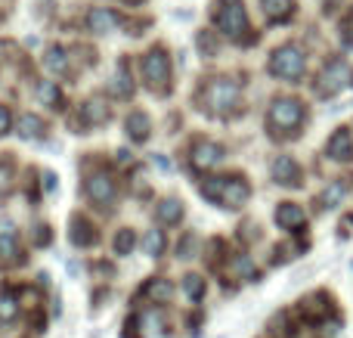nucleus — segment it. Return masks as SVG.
<instances>
[{
  "mask_svg": "<svg viewBox=\"0 0 353 338\" xmlns=\"http://www.w3.org/2000/svg\"><path fill=\"white\" fill-rule=\"evenodd\" d=\"M304 68H307V56L301 53V47H294V43L279 47L273 53V59H270V72L282 81H298L301 74H304Z\"/></svg>",
  "mask_w": 353,
  "mask_h": 338,
  "instance_id": "obj_5",
  "label": "nucleus"
},
{
  "mask_svg": "<svg viewBox=\"0 0 353 338\" xmlns=\"http://www.w3.org/2000/svg\"><path fill=\"white\" fill-rule=\"evenodd\" d=\"M220 159H223V146L214 140H195L189 146V161H192L195 171H211Z\"/></svg>",
  "mask_w": 353,
  "mask_h": 338,
  "instance_id": "obj_8",
  "label": "nucleus"
},
{
  "mask_svg": "<svg viewBox=\"0 0 353 338\" xmlns=\"http://www.w3.org/2000/svg\"><path fill=\"white\" fill-rule=\"evenodd\" d=\"M261 3H263V16L270 22H285L294 12V0H261Z\"/></svg>",
  "mask_w": 353,
  "mask_h": 338,
  "instance_id": "obj_16",
  "label": "nucleus"
},
{
  "mask_svg": "<svg viewBox=\"0 0 353 338\" xmlns=\"http://www.w3.org/2000/svg\"><path fill=\"white\" fill-rule=\"evenodd\" d=\"M276 223H279L282 230H301L307 223V215L301 205H292V202H282L279 208H276Z\"/></svg>",
  "mask_w": 353,
  "mask_h": 338,
  "instance_id": "obj_12",
  "label": "nucleus"
},
{
  "mask_svg": "<svg viewBox=\"0 0 353 338\" xmlns=\"http://www.w3.org/2000/svg\"><path fill=\"white\" fill-rule=\"evenodd\" d=\"M87 25H90V31H97V34H109V31H115L118 25H121V19L115 16L112 10H90V16H87Z\"/></svg>",
  "mask_w": 353,
  "mask_h": 338,
  "instance_id": "obj_14",
  "label": "nucleus"
},
{
  "mask_svg": "<svg viewBox=\"0 0 353 338\" xmlns=\"http://www.w3.org/2000/svg\"><path fill=\"white\" fill-rule=\"evenodd\" d=\"M189 248H195V239H192V236H186V239L180 242V258H192V255H189Z\"/></svg>",
  "mask_w": 353,
  "mask_h": 338,
  "instance_id": "obj_35",
  "label": "nucleus"
},
{
  "mask_svg": "<svg viewBox=\"0 0 353 338\" xmlns=\"http://www.w3.org/2000/svg\"><path fill=\"white\" fill-rule=\"evenodd\" d=\"M105 118H109V109H105L99 99H90V103H84V121L90 124H103Z\"/></svg>",
  "mask_w": 353,
  "mask_h": 338,
  "instance_id": "obj_25",
  "label": "nucleus"
},
{
  "mask_svg": "<svg viewBox=\"0 0 353 338\" xmlns=\"http://www.w3.org/2000/svg\"><path fill=\"white\" fill-rule=\"evenodd\" d=\"M37 97H41L43 103H50L53 109H59V90L53 87V81H43V84L37 87Z\"/></svg>",
  "mask_w": 353,
  "mask_h": 338,
  "instance_id": "obj_28",
  "label": "nucleus"
},
{
  "mask_svg": "<svg viewBox=\"0 0 353 338\" xmlns=\"http://www.w3.org/2000/svg\"><path fill=\"white\" fill-rule=\"evenodd\" d=\"M325 301H329L325 295H313V298H307L304 308H301V310H304V314L310 317V320H323V317L332 310V304H325Z\"/></svg>",
  "mask_w": 353,
  "mask_h": 338,
  "instance_id": "obj_22",
  "label": "nucleus"
},
{
  "mask_svg": "<svg viewBox=\"0 0 353 338\" xmlns=\"http://www.w3.org/2000/svg\"><path fill=\"white\" fill-rule=\"evenodd\" d=\"M350 78H353V72H350L347 62H344V59H332L329 66L323 68V74H319V84H316L319 97H335V93H341L344 87L350 84Z\"/></svg>",
  "mask_w": 353,
  "mask_h": 338,
  "instance_id": "obj_7",
  "label": "nucleus"
},
{
  "mask_svg": "<svg viewBox=\"0 0 353 338\" xmlns=\"http://www.w3.org/2000/svg\"><path fill=\"white\" fill-rule=\"evenodd\" d=\"M22 258L19 252V239L12 236V227L6 221H0V264H12V261Z\"/></svg>",
  "mask_w": 353,
  "mask_h": 338,
  "instance_id": "obj_13",
  "label": "nucleus"
},
{
  "mask_svg": "<svg viewBox=\"0 0 353 338\" xmlns=\"http://www.w3.org/2000/svg\"><path fill=\"white\" fill-rule=\"evenodd\" d=\"M143 248H146V255L159 258L161 248H165V233H161V230H149V233L143 236Z\"/></svg>",
  "mask_w": 353,
  "mask_h": 338,
  "instance_id": "obj_26",
  "label": "nucleus"
},
{
  "mask_svg": "<svg viewBox=\"0 0 353 338\" xmlns=\"http://www.w3.org/2000/svg\"><path fill=\"white\" fill-rule=\"evenodd\" d=\"M239 99H242V90L230 78H211L199 93V103L211 115H232L239 109Z\"/></svg>",
  "mask_w": 353,
  "mask_h": 338,
  "instance_id": "obj_1",
  "label": "nucleus"
},
{
  "mask_svg": "<svg viewBox=\"0 0 353 338\" xmlns=\"http://www.w3.org/2000/svg\"><path fill=\"white\" fill-rule=\"evenodd\" d=\"M134 242H137L134 230H121V233L115 236V252H118V255H128L130 248H134Z\"/></svg>",
  "mask_w": 353,
  "mask_h": 338,
  "instance_id": "obj_29",
  "label": "nucleus"
},
{
  "mask_svg": "<svg viewBox=\"0 0 353 338\" xmlns=\"http://www.w3.org/2000/svg\"><path fill=\"white\" fill-rule=\"evenodd\" d=\"M68 239H72L74 246L84 248V246H90V242L97 239V230L87 223L84 215H74V217H72V227H68Z\"/></svg>",
  "mask_w": 353,
  "mask_h": 338,
  "instance_id": "obj_15",
  "label": "nucleus"
},
{
  "mask_svg": "<svg viewBox=\"0 0 353 338\" xmlns=\"http://www.w3.org/2000/svg\"><path fill=\"white\" fill-rule=\"evenodd\" d=\"M159 221L168 223V227H171V223H180L183 221V205L176 202V199H168V202H161L159 205Z\"/></svg>",
  "mask_w": 353,
  "mask_h": 338,
  "instance_id": "obj_23",
  "label": "nucleus"
},
{
  "mask_svg": "<svg viewBox=\"0 0 353 338\" xmlns=\"http://www.w3.org/2000/svg\"><path fill=\"white\" fill-rule=\"evenodd\" d=\"M10 190H12V165L0 159V199H3Z\"/></svg>",
  "mask_w": 353,
  "mask_h": 338,
  "instance_id": "obj_30",
  "label": "nucleus"
},
{
  "mask_svg": "<svg viewBox=\"0 0 353 338\" xmlns=\"http://www.w3.org/2000/svg\"><path fill=\"white\" fill-rule=\"evenodd\" d=\"M273 180L279 186H301V165L292 155H279L273 161Z\"/></svg>",
  "mask_w": 353,
  "mask_h": 338,
  "instance_id": "obj_10",
  "label": "nucleus"
},
{
  "mask_svg": "<svg viewBox=\"0 0 353 338\" xmlns=\"http://www.w3.org/2000/svg\"><path fill=\"white\" fill-rule=\"evenodd\" d=\"M10 130V112H6V106H0V137Z\"/></svg>",
  "mask_w": 353,
  "mask_h": 338,
  "instance_id": "obj_34",
  "label": "nucleus"
},
{
  "mask_svg": "<svg viewBox=\"0 0 353 338\" xmlns=\"http://www.w3.org/2000/svg\"><path fill=\"white\" fill-rule=\"evenodd\" d=\"M232 267H236V273H239V277H254V264H251V258H248V255H239V258H236V264H232Z\"/></svg>",
  "mask_w": 353,
  "mask_h": 338,
  "instance_id": "obj_32",
  "label": "nucleus"
},
{
  "mask_svg": "<svg viewBox=\"0 0 353 338\" xmlns=\"http://www.w3.org/2000/svg\"><path fill=\"white\" fill-rule=\"evenodd\" d=\"M47 66L53 68V72H68V56L62 47H50L47 50Z\"/></svg>",
  "mask_w": 353,
  "mask_h": 338,
  "instance_id": "obj_27",
  "label": "nucleus"
},
{
  "mask_svg": "<svg viewBox=\"0 0 353 338\" xmlns=\"http://www.w3.org/2000/svg\"><path fill=\"white\" fill-rule=\"evenodd\" d=\"M344 192H347V183H344V180H335V183H332L329 190L323 192V199H319V205H323V208H335V205L344 199Z\"/></svg>",
  "mask_w": 353,
  "mask_h": 338,
  "instance_id": "obj_24",
  "label": "nucleus"
},
{
  "mask_svg": "<svg viewBox=\"0 0 353 338\" xmlns=\"http://www.w3.org/2000/svg\"><path fill=\"white\" fill-rule=\"evenodd\" d=\"M171 292L174 289H171V283H168V279H152V283L143 289V295H146L152 304H165L168 298H171Z\"/></svg>",
  "mask_w": 353,
  "mask_h": 338,
  "instance_id": "obj_19",
  "label": "nucleus"
},
{
  "mask_svg": "<svg viewBox=\"0 0 353 338\" xmlns=\"http://www.w3.org/2000/svg\"><path fill=\"white\" fill-rule=\"evenodd\" d=\"M112 90L118 93L121 99H128L130 93H134V81H130V74H128V62H118V68H115V84H112Z\"/></svg>",
  "mask_w": 353,
  "mask_h": 338,
  "instance_id": "obj_18",
  "label": "nucleus"
},
{
  "mask_svg": "<svg viewBox=\"0 0 353 338\" xmlns=\"http://www.w3.org/2000/svg\"><path fill=\"white\" fill-rule=\"evenodd\" d=\"M183 289H186L189 298H201V292H205V283H201V277H186V279H183Z\"/></svg>",
  "mask_w": 353,
  "mask_h": 338,
  "instance_id": "obj_31",
  "label": "nucleus"
},
{
  "mask_svg": "<svg viewBox=\"0 0 353 338\" xmlns=\"http://www.w3.org/2000/svg\"><path fill=\"white\" fill-rule=\"evenodd\" d=\"M16 134L22 137V140H37V137L43 134V121H41L37 115H19Z\"/></svg>",
  "mask_w": 353,
  "mask_h": 338,
  "instance_id": "obj_17",
  "label": "nucleus"
},
{
  "mask_svg": "<svg viewBox=\"0 0 353 338\" xmlns=\"http://www.w3.org/2000/svg\"><path fill=\"white\" fill-rule=\"evenodd\" d=\"M143 78H146L149 90H155V93L168 90V84H171V62H168V53L161 47L149 50L143 56Z\"/></svg>",
  "mask_w": 353,
  "mask_h": 338,
  "instance_id": "obj_6",
  "label": "nucleus"
},
{
  "mask_svg": "<svg viewBox=\"0 0 353 338\" xmlns=\"http://www.w3.org/2000/svg\"><path fill=\"white\" fill-rule=\"evenodd\" d=\"M19 317V298L10 289H0V323H12Z\"/></svg>",
  "mask_w": 353,
  "mask_h": 338,
  "instance_id": "obj_20",
  "label": "nucleus"
},
{
  "mask_svg": "<svg viewBox=\"0 0 353 338\" xmlns=\"http://www.w3.org/2000/svg\"><path fill=\"white\" fill-rule=\"evenodd\" d=\"M128 134H130V140H146L149 137V118L143 115V112H130V118H128Z\"/></svg>",
  "mask_w": 353,
  "mask_h": 338,
  "instance_id": "obj_21",
  "label": "nucleus"
},
{
  "mask_svg": "<svg viewBox=\"0 0 353 338\" xmlns=\"http://www.w3.org/2000/svg\"><path fill=\"white\" fill-rule=\"evenodd\" d=\"M121 3H140V0H121Z\"/></svg>",
  "mask_w": 353,
  "mask_h": 338,
  "instance_id": "obj_36",
  "label": "nucleus"
},
{
  "mask_svg": "<svg viewBox=\"0 0 353 338\" xmlns=\"http://www.w3.org/2000/svg\"><path fill=\"white\" fill-rule=\"evenodd\" d=\"M325 152L332 155L335 161H350L353 159V137L347 128H338L335 134L329 137V143H325Z\"/></svg>",
  "mask_w": 353,
  "mask_h": 338,
  "instance_id": "obj_11",
  "label": "nucleus"
},
{
  "mask_svg": "<svg viewBox=\"0 0 353 338\" xmlns=\"http://www.w3.org/2000/svg\"><path fill=\"white\" fill-rule=\"evenodd\" d=\"M199 50L205 56H214V43H211V37H208V31H201L199 34Z\"/></svg>",
  "mask_w": 353,
  "mask_h": 338,
  "instance_id": "obj_33",
  "label": "nucleus"
},
{
  "mask_svg": "<svg viewBox=\"0 0 353 338\" xmlns=\"http://www.w3.org/2000/svg\"><path fill=\"white\" fill-rule=\"evenodd\" d=\"M267 124L276 137L294 134V130L304 124V103H301V99H292V97L273 99V106H270V112H267Z\"/></svg>",
  "mask_w": 353,
  "mask_h": 338,
  "instance_id": "obj_3",
  "label": "nucleus"
},
{
  "mask_svg": "<svg viewBox=\"0 0 353 338\" xmlns=\"http://www.w3.org/2000/svg\"><path fill=\"white\" fill-rule=\"evenodd\" d=\"M87 196H90L97 205L109 208L112 199H115V180H112V174L109 171H93L90 177H87Z\"/></svg>",
  "mask_w": 353,
  "mask_h": 338,
  "instance_id": "obj_9",
  "label": "nucleus"
},
{
  "mask_svg": "<svg viewBox=\"0 0 353 338\" xmlns=\"http://www.w3.org/2000/svg\"><path fill=\"white\" fill-rule=\"evenodd\" d=\"M201 192H205L208 202H217L223 208H242L251 196L245 177H214L201 186Z\"/></svg>",
  "mask_w": 353,
  "mask_h": 338,
  "instance_id": "obj_2",
  "label": "nucleus"
},
{
  "mask_svg": "<svg viewBox=\"0 0 353 338\" xmlns=\"http://www.w3.org/2000/svg\"><path fill=\"white\" fill-rule=\"evenodd\" d=\"M214 22L226 37H242L248 31V16H245L242 0H217L214 3Z\"/></svg>",
  "mask_w": 353,
  "mask_h": 338,
  "instance_id": "obj_4",
  "label": "nucleus"
}]
</instances>
